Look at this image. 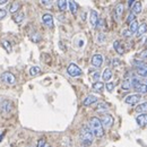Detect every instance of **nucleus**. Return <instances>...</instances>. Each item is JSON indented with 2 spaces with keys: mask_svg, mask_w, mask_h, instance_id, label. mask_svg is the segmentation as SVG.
Returning <instances> with one entry per match:
<instances>
[{
  "mask_svg": "<svg viewBox=\"0 0 147 147\" xmlns=\"http://www.w3.org/2000/svg\"><path fill=\"white\" fill-rule=\"evenodd\" d=\"M103 88H104V84H103L102 82H95V83L93 84V90H94L95 92H102Z\"/></svg>",
  "mask_w": 147,
  "mask_h": 147,
  "instance_id": "5701e85b",
  "label": "nucleus"
},
{
  "mask_svg": "<svg viewBox=\"0 0 147 147\" xmlns=\"http://www.w3.org/2000/svg\"><path fill=\"white\" fill-rule=\"evenodd\" d=\"M136 121L139 126H147V113H140L139 115H137Z\"/></svg>",
  "mask_w": 147,
  "mask_h": 147,
  "instance_id": "9d476101",
  "label": "nucleus"
},
{
  "mask_svg": "<svg viewBox=\"0 0 147 147\" xmlns=\"http://www.w3.org/2000/svg\"><path fill=\"white\" fill-rule=\"evenodd\" d=\"M135 19H136V15H135L134 13H130V15H129L128 18H127V23L130 24V23H131V22H134Z\"/></svg>",
  "mask_w": 147,
  "mask_h": 147,
  "instance_id": "72a5a7b5",
  "label": "nucleus"
},
{
  "mask_svg": "<svg viewBox=\"0 0 147 147\" xmlns=\"http://www.w3.org/2000/svg\"><path fill=\"white\" fill-rule=\"evenodd\" d=\"M122 14H123V5H122V3H119V5L115 7V18L119 20V19L121 18Z\"/></svg>",
  "mask_w": 147,
  "mask_h": 147,
  "instance_id": "dca6fc26",
  "label": "nucleus"
},
{
  "mask_svg": "<svg viewBox=\"0 0 147 147\" xmlns=\"http://www.w3.org/2000/svg\"><path fill=\"white\" fill-rule=\"evenodd\" d=\"M68 6H69V9L73 14H76L77 13V3L75 2V0H69L68 1Z\"/></svg>",
  "mask_w": 147,
  "mask_h": 147,
  "instance_id": "a878e982",
  "label": "nucleus"
},
{
  "mask_svg": "<svg viewBox=\"0 0 147 147\" xmlns=\"http://www.w3.org/2000/svg\"><path fill=\"white\" fill-rule=\"evenodd\" d=\"M122 35L125 37H130L132 35V33H131L129 30H123V31H122Z\"/></svg>",
  "mask_w": 147,
  "mask_h": 147,
  "instance_id": "e433bc0d",
  "label": "nucleus"
},
{
  "mask_svg": "<svg viewBox=\"0 0 147 147\" xmlns=\"http://www.w3.org/2000/svg\"><path fill=\"white\" fill-rule=\"evenodd\" d=\"M31 40L36 43V42H38V41L41 40V36H40L37 33H33V35H31Z\"/></svg>",
  "mask_w": 147,
  "mask_h": 147,
  "instance_id": "7c9ffc66",
  "label": "nucleus"
},
{
  "mask_svg": "<svg viewBox=\"0 0 147 147\" xmlns=\"http://www.w3.org/2000/svg\"><path fill=\"white\" fill-rule=\"evenodd\" d=\"M7 16V10L6 9H0V19H3Z\"/></svg>",
  "mask_w": 147,
  "mask_h": 147,
  "instance_id": "4c0bfd02",
  "label": "nucleus"
},
{
  "mask_svg": "<svg viewBox=\"0 0 147 147\" xmlns=\"http://www.w3.org/2000/svg\"><path fill=\"white\" fill-rule=\"evenodd\" d=\"M102 78H103L104 82H109L111 78H112V70H111L110 68L104 69V71L102 74Z\"/></svg>",
  "mask_w": 147,
  "mask_h": 147,
  "instance_id": "f3484780",
  "label": "nucleus"
},
{
  "mask_svg": "<svg viewBox=\"0 0 147 147\" xmlns=\"http://www.w3.org/2000/svg\"><path fill=\"white\" fill-rule=\"evenodd\" d=\"M28 147H33V146H28Z\"/></svg>",
  "mask_w": 147,
  "mask_h": 147,
  "instance_id": "09e8293b",
  "label": "nucleus"
},
{
  "mask_svg": "<svg viewBox=\"0 0 147 147\" xmlns=\"http://www.w3.org/2000/svg\"><path fill=\"white\" fill-rule=\"evenodd\" d=\"M139 57H140L142 59H147V49L144 50V51H142V52L139 53Z\"/></svg>",
  "mask_w": 147,
  "mask_h": 147,
  "instance_id": "58836bf2",
  "label": "nucleus"
},
{
  "mask_svg": "<svg viewBox=\"0 0 147 147\" xmlns=\"http://www.w3.org/2000/svg\"><path fill=\"white\" fill-rule=\"evenodd\" d=\"M146 45H147V40H146Z\"/></svg>",
  "mask_w": 147,
  "mask_h": 147,
  "instance_id": "49530a36",
  "label": "nucleus"
},
{
  "mask_svg": "<svg viewBox=\"0 0 147 147\" xmlns=\"http://www.w3.org/2000/svg\"><path fill=\"white\" fill-rule=\"evenodd\" d=\"M1 44H2V47L6 49V51H7V52H11V44H10L8 41L3 40V41L1 42Z\"/></svg>",
  "mask_w": 147,
  "mask_h": 147,
  "instance_id": "c85d7f7f",
  "label": "nucleus"
},
{
  "mask_svg": "<svg viewBox=\"0 0 147 147\" xmlns=\"http://www.w3.org/2000/svg\"><path fill=\"white\" fill-rule=\"evenodd\" d=\"M79 137H80V140L82 143L85 145V146H90L93 143V139H94V135H93L92 130L90 128L88 125H84L82 129H80V134H79Z\"/></svg>",
  "mask_w": 147,
  "mask_h": 147,
  "instance_id": "f03ea898",
  "label": "nucleus"
},
{
  "mask_svg": "<svg viewBox=\"0 0 147 147\" xmlns=\"http://www.w3.org/2000/svg\"><path fill=\"white\" fill-rule=\"evenodd\" d=\"M47 147H51V146H47Z\"/></svg>",
  "mask_w": 147,
  "mask_h": 147,
  "instance_id": "de8ad7c7",
  "label": "nucleus"
},
{
  "mask_svg": "<svg viewBox=\"0 0 147 147\" xmlns=\"http://www.w3.org/2000/svg\"><path fill=\"white\" fill-rule=\"evenodd\" d=\"M88 126H90L93 135H94L95 137L101 138V137L104 136V128H103V126H102V123H101V120H100L98 118H95V117L91 118Z\"/></svg>",
  "mask_w": 147,
  "mask_h": 147,
  "instance_id": "f257e3e1",
  "label": "nucleus"
},
{
  "mask_svg": "<svg viewBox=\"0 0 147 147\" xmlns=\"http://www.w3.org/2000/svg\"><path fill=\"white\" fill-rule=\"evenodd\" d=\"M57 5H58V8H59L61 11H65V10L67 9L68 2H67V0H58V1H57Z\"/></svg>",
  "mask_w": 147,
  "mask_h": 147,
  "instance_id": "b1692460",
  "label": "nucleus"
},
{
  "mask_svg": "<svg viewBox=\"0 0 147 147\" xmlns=\"http://www.w3.org/2000/svg\"><path fill=\"white\" fill-rule=\"evenodd\" d=\"M135 111H136L137 113H146L147 112V102L142 103V104H139L138 107H136Z\"/></svg>",
  "mask_w": 147,
  "mask_h": 147,
  "instance_id": "4be33fe9",
  "label": "nucleus"
},
{
  "mask_svg": "<svg viewBox=\"0 0 147 147\" xmlns=\"http://www.w3.org/2000/svg\"><path fill=\"white\" fill-rule=\"evenodd\" d=\"M19 8H20V2H19V1H15V2H13V5L10 6L9 11H10V13L14 15V14H16V13L18 11Z\"/></svg>",
  "mask_w": 147,
  "mask_h": 147,
  "instance_id": "aec40b11",
  "label": "nucleus"
},
{
  "mask_svg": "<svg viewBox=\"0 0 147 147\" xmlns=\"http://www.w3.org/2000/svg\"><path fill=\"white\" fill-rule=\"evenodd\" d=\"M92 78L94 79V80H97V79L100 78V73H98V71H95V73H93Z\"/></svg>",
  "mask_w": 147,
  "mask_h": 147,
  "instance_id": "ea45409f",
  "label": "nucleus"
},
{
  "mask_svg": "<svg viewBox=\"0 0 147 147\" xmlns=\"http://www.w3.org/2000/svg\"><path fill=\"white\" fill-rule=\"evenodd\" d=\"M24 18H25V15H24L23 11H17V13L14 15V20H15L16 24H20V23L24 20Z\"/></svg>",
  "mask_w": 147,
  "mask_h": 147,
  "instance_id": "a211bd4d",
  "label": "nucleus"
},
{
  "mask_svg": "<svg viewBox=\"0 0 147 147\" xmlns=\"http://www.w3.org/2000/svg\"><path fill=\"white\" fill-rule=\"evenodd\" d=\"M138 26H139V24H138V22L135 19L134 22H131V23L129 24V31H130L132 34H135V33L137 32V30H138Z\"/></svg>",
  "mask_w": 147,
  "mask_h": 147,
  "instance_id": "412c9836",
  "label": "nucleus"
},
{
  "mask_svg": "<svg viewBox=\"0 0 147 147\" xmlns=\"http://www.w3.org/2000/svg\"><path fill=\"white\" fill-rule=\"evenodd\" d=\"M137 74L140 76H147V63H145L140 68H137Z\"/></svg>",
  "mask_w": 147,
  "mask_h": 147,
  "instance_id": "cd10ccee",
  "label": "nucleus"
},
{
  "mask_svg": "<svg viewBox=\"0 0 147 147\" xmlns=\"http://www.w3.org/2000/svg\"><path fill=\"white\" fill-rule=\"evenodd\" d=\"M1 80L7 85H15L16 84V77L9 71H6L1 75Z\"/></svg>",
  "mask_w": 147,
  "mask_h": 147,
  "instance_id": "20e7f679",
  "label": "nucleus"
},
{
  "mask_svg": "<svg viewBox=\"0 0 147 147\" xmlns=\"http://www.w3.org/2000/svg\"><path fill=\"white\" fill-rule=\"evenodd\" d=\"M140 98H142V96H140L139 94H131V95H128V96L125 98V103L132 105V104L138 103V102L140 101Z\"/></svg>",
  "mask_w": 147,
  "mask_h": 147,
  "instance_id": "0eeeda50",
  "label": "nucleus"
},
{
  "mask_svg": "<svg viewBox=\"0 0 147 147\" xmlns=\"http://www.w3.org/2000/svg\"><path fill=\"white\" fill-rule=\"evenodd\" d=\"M95 102H97V97H96L95 95H88V96L85 97L83 104H84L85 107H90V105H92L93 103H95Z\"/></svg>",
  "mask_w": 147,
  "mask_h": 147,
  "instance_id": "9b49d317",
  "label": "nucleus"
},
{
  "mask_svg": "<svg viewBox=\"0 0 147 147\" xmlns=\"http://www.w3.org/2000/svg\"><path fill=\"white\" fill-rule=\"evenodd\" d=\"M42 22L48 27H53V17L50 14H44L42 16Z\"/></svg>",
  "mask_w": 147,
  "mask_h": 147,
  "instance_id": "1a4fd4ad",
  "label": "nucleus"
},
{
  "mask_svg": "<svg viewBox=\"0 0 147 147\" xmlns=\"http://www.w3.org/2000/svg\"><path fill=\"white\" fill-rule=\"evenodd\" d=\"M40 73H41V68L37 67V66H33V67L30 68V75L31 76H37Z\"/></svg>",
  "mask_w": 147,
  "mask_h": 147,
  "instance_id": "bb28decb",
  "label": "nucleus"
},
{
  "mask_svg": "<svg viewBox=\"0 0 147 147\" xmlns=\"http://www.w3.org/2000/svg\"><path fill=\"white\" fill-rule=\"evenodd\" d=\"M109 109V104L105 103V102H100L97 104V108H96V111L98 112H103V111H107Z\"/></svg>",
  "mask_w": 147,
  "mask_h": 147,
  "instance_id": "393cba45",
  "label": "nucleus"
},
{
  "mask_svg": "<svg viewBox=\"0 0 147 147\" xmlns=\"http://www.w3.org/2000/svg\"><path fill=\"white\" fill-rule=\"evenodd\" d=\"M121 87H122V90H125V91H128L131 88V82L127 79V80H125L123 83H122V85H121Z\"/></svg>",
  "mask_w": 147,
  "mask_h": 147,
  "instance_id": "c756f323",
  "label": "nucleus"
},
{
  "mask_svg": "<svg viewBox=\"0 0 147 147\" xmlns=\"http://www.w3.org/2000/svg\"><path fill=\"white\" fill-rule=\"evenodd\" d=\"M104 41H105V35H104V34H98V36H97V42H98L100 44H102V43H104Z\"/></svg>",
  "mask_w": 147,
  "mask_h": 147,
  "instance_id": "f704fd0d",
  "label": "nucleus"
},
{
  "mask_svg": "<svg viewBox=\"0 0 147 147\" xmlns=\"http://www.w3.org/2000/svg\"><path fill=\"white\" fill-rule=\"evenodd\" d=\"M91 62H92V65L94 66V67L98 68V67H101L102 63H103V57H102L101 55H94L92 57Z\"/></svg>",
  "mask_w": 147,
  "mask_h": 147,
  "instance_id": "6e6552de",
  "label": "nucleus"
},
{
  "mask_svg": "<svg viewBox=\"0 0 147 147\" xmlns=\"http://www.w3.org/2000/svg\"><path fill=\"white\" fill-rule=\"evenodd\" d=\"M90 23L93 27H96L97 23H98V15L95 10H92L91 11V15H90Z\"/></svg>",
  "mask_w": 147,
  "mask_h": 147,
  "instance_id": "f8f14e48",
  "label": "nucleus"
},
{
  "mask_svg": "<svg viewBox=\"0 0 147 147\" xmlns=\"http://www.w3.org/2000/svg\"><path fill=\"white\" fill-rule=\"evenodd\" d=\"M135 91L138 93H147V84H144V83H138L134 86Z\"/></svg>",
  "mask_w": 147,
  "mask_h": 147,
  "instance_id": "ddd939ff",
  "label": "nucleus"
},
{
  "mask_svg": "<svg viewBox=\"0 0 147 147\" xmlns=\"http://www.w3.org/2000/svg\"><path fill=\"white\" fill-rule=\"evenodd\" d=\"M0 110L2 114H9L14 110V103L9 100H5L0 103Z\"/></svg>",
  "mask_w": 147,
  "mask_h": 147,
  "instance_id": "7ed1b4c3",
  "label": "nucleus"
},
{
  "mask_svg": "<svg viewBox=\"0 0 147 147\" xmlns=\"http://www.w3.org/2000/svg\"><path fill=\"white\" fill-rule=\"evenodd\" d=\"M146 32H147V24L143 23V24H140V25L138 26V30H137V32H136V35L139 37V36H142V35H144Z\"/></svg>",
  "mask_w": 147,
  "mask_h": 147,
  "instance_id": "2eb2a0df",
  "label": "nucleus"
},
{
  "mask_svg": "<svg viewBox=\"0 0 147 147\" xmlns=\"http://www.w3.org/2000/svg\"><path fill=\"white\" fill-rule=\"evenodd\" d=\"M8 2V0H0V5L2 6V5H6Z\"/></svg>",
  "mask_w": 147,
  "mask_h": 147,
  "instance_id": "79ce46f5",
  "label": "nucleus"
},
{
  "mask_svg": "<svg viewBox=\"0 0 147 147\" xmlns=\"http://www.w3.org/2000/svg\"><path fill=\"white\" fill-rule=\"evenodd\" d=\"M113 122H114V119L111 114H104L101 119V123H102L103 128H111Z\"/></svg>",
  "mask_w": 147,
  "mask_h": 147,
  "instance_id": "423d86ee",
  "label": "nucleus"
},
{
  "mask_svg": "<svg viewBox=\"0 0 147 147\" xmlns=\"http://www.w3.org/2000/svg\"><path fill=\"white\" fill-rule=\"evenodd\" d=\"M52 1H53V0H41L42 5H43L44 7H50V6L52 5Z\"/></svg>",
  "mask_w": 147,
  "mask_h": 147,
  "instance_id": "473e14b6",
  "label": "nucleus"
},
{
  "mask_svg": "<svg viewBox=\"0 0 147 147\" xmlns=\"http://www.w3.org/2000/svg\"><path fill=\"white\" fill-rule=\"evenodd\" d=\"M145 84H147V78L145 79Z\"/></svg>",
  "mask_w": 147,
  "mask_h": 147,
  "instance_id": "c03bdc74",
  "label": "nucleus"
},
{
  "mask_svg": "<svg viewBox=\"0 0 147 147\" xmlns=\"http://www.w3.org/2000/svg\"><path fill=\"white\" fill-rule=\"evenodd\" d=\"M113 48H114V50H115L119 55H123V53H125V49H123V47H122V44H121L120 41H114Z\"/></svg>",
  "mask_w": 147,
  "mask_h": 147,
  "instance_id": "4468645a",
  "label": "nucleus"
},
{
  "mask_svg": "<svg viewBox=\"0 0 147 147\" xmlns=\"http://www.w3.org/2000/svg\"><path fill=\"white\" fill-rule=\"evenodd\" d=\"M67 73H68L69 76H71V77H78V76L82 75V69L77 65L70 63L68 66V68H67Z\"/></svg>",
  "mask_w": 147,
  "mask_h": 147,
  "instance_id": "39448f33",
  "label": "nucleus"
},
{
  "mask_svg": "<svg viewBox=\"0 0 147 147\" xmlns=\"http://www.w3.org/2000/svg\"><path fill=\"white\" fill-rule=\"evenodd\" d=\"M82 147H87V146H85V145H83V146H82Z\"/></svg>",
  "mask_w": 147,
  "mask_h": 147,
  "instance_id": "a18cd8bd",
  "label": "nucleus"
},
{
  "mask_svg": "<svg viewBox=\"0 0 147 147\" xmlns=\"http://www.w3.org/2000/svg\"><path fill=\"white\" fill-rule=\"evenodd\" d=\"M134 3V0H129V6H131Z\"/></svg>",
  "mask_w": 147,
  "mask_h": 147,
  "instance_id": "37998d69",
  "label": "nucleus"
},
{
  "mask_svg": "<svg viewBox=\"0 0 147 147\" xmlns=\"http://www.w3.org/2000/svg\"><path fill=\"white\" fill-rule=\"evenodd\" d=\"M132 13H134L135 15H138V14L142 13V3H140L139 1H136V2L134 3V6H132Z\"/></svg>",
  "mask_w": 147,
  "mask_h": 147,
  "instance_id": "6ab92c4d",
  "label": "nucleus"
},
{
  "mask_svg": "<svg viewBox=\"0 0 147 147\" xmlns=\"http://www.w3.org/2000/svg\"><path fill=\"white\" fill-rule=\"evenodd\" d=\"M105 87H107V90H108L109 92H112V91L114 90V84H113V83H108V84L105 85Z\"/></svg>",
  "mask_w": 147,
  "mask_h": 147,
  "instance_id": "c9c22d12",
  "label": "nucleus"
},
{
  "mask_svg": "<svg viewBox=\"0 0 147 147\" xmlns=\"http://www.w3.org/2000/svg\"><path fill=\"white\" fill-rule=\"evenodd\" d=\"M45 145H47V142H45L44 138L38 139V142H37V147H45Z\"/></svg>",
  "mask_w": 147,
  "mask_h": 147,
  "instance_id": "2f4dec72",
  "label": "nucleus"
},
{
  "mask_svg": "<svg viewBox=\"0 0 147 147\" xmlns=\"http://www.w3.org/2000/svg\"><path fill=\"white\" fill-rule=\"evenodd\" d=\"M120 63V60H118V59H113V61H112V65L115 67V66H118Z\"/></svg>",
  "mask_w": 147,
  "mask_h": 147,
  "instance_id": "a19ab883",
  "label": "nucleus"
}]
</instances>
